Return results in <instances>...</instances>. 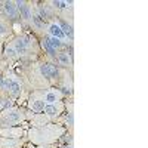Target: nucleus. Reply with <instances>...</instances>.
Masks as SVG:
<instances>
[{
    "mask_svg": "<svg viewBox=\"0 0 148 148\" xmlns=\"http://www.w3.org/2000/svg\"><path fill=\"white\" fill-rule=\"evenodd\" d=\"M42 47H43V51H45L49 56H51L52 59H55V56H56V53H58V52H56V51H53V49H52L51 46H49L45 40H42Z\"/></svg>",
    "mask_w": 148,
    "mask_h": 148,
    "instance_id": "nucleus-19",
    "label": "nucleus"
},
{
    "mask_svg": "<svg viewBox=\"0 0 148 148\" xmlns=\"http://www.w3.org/2000/svg\"><path fill=\"white\" fill-rule=\"evenodd\" d=\"M40 98L45 101V104H56L64 99V95L58 90V88H47L43 90H37Z\"/></svg>",
    "mask_w": 148,
    "mask_h": 148,
    "instance_id": "nucleus-4",
    "label": "nucleus"
},
{
    "mask_svg": "<svg viewBox=\"0 0 148 148\" xmlns=\"http://www.w3.org/2000/svg\"><path fill=\"white\" fill-rule=\"evenodd\" d=\"M52 6V9L55 12H59V15H61V12H64V15L61 16L62 19L68 18V12H70V15H71V12H73V2H61V0H53V2L49 3Z\"/></svg>",
    "mask_w": 148,
    "mask_h": 148,
    "instance_id": "nucleus-9",
    "label": "nucleus"
},
{
    "mask_svg": "<svg viewBox=\"0 0 148 148\" xmlns=\"http://www.w3.org/2000/svg\"><path fill=\"white\" fill-rule=\"evenodd\" d=\"M65 135V127L58 123H47L42 127H33L28 132V139L36 145H52Z\"/></svg>",
    "mask_w": 148,
    "mask_h": 148,
    "instance_id": "nucleus-1",
    "label": "nucleus"
},
{
    "mask_svg": "<svg viewBox=\"0 0 148 148\" xmlns=\"http://www.w3.org/2000/svg\"><path fill=\"white\" fill-rule=\"evenodd\" d=\"M3 53H5V58H8V59H16V58H19V55H18V52H16L15 46L12 45V42H10V43H6Z\"/></svg>",
    "mask_w": 148,
    "mask_h": 148,
    "instance_id": "nucleus-18",
    "label": "nucleus"
},
{
    "mask_svg": "<svg viewBox=\"0 0 148 148\" xmlns=\"http://www.w3.org/2000/svg\"><path fill=\"white\" fill-rule=\"evenodd\" d=\"M58 148H73V144H65V145H61Z\"/></svg>",
    "mask_w": 148,
    "mask_h": 148,
    "instance_id": "nucleus-23",
    "label": "nucleus"
},
{
    "mask_svg": "<svg viewBox=\"0 0 148 148\" xmlns=\"http://www.w3.org/2000/svg\"><path fill=\"white\" fill-rule=\"evenodd\" d=\"M28 110L30 111H33L34 114H37V113H43V110H45V101L40 98V95L37 93V90L28 98Z\"/></svg>",
    "mask_w": 148,
    "mask_h": 148,
    "instance_id": "nucleus-8",
    "label": "nucleus"
},
{
    "mask_svg": "<svg viewBox=\"0 0 148 148\" xmlns=\"http://www.w3.org/2000/svg\"><path fill=\"white\" fill-rule=\"evenodd\" d=\"M47 123H52V121L49 120L43 113H37L31 117V126L33 127H42V126L47 125Z\"/></svg>",
    "mask_w": 148,
    "mask_h": 148,
    "instance_id": "nucleus-15",
    "label": "nucleus"
},
{
    "mask_svg": "<svg viewBox=\"0 0 148 148\" xmlns=\"http://www.w3.org/2000/svg\"><path fill=\"white\" fill-rule=\"evenodd\" d=\"M22 145V141L19 139H9L0 136V148H19Z\"/></svg>",
    "mask_w": 148,
    "mask_h": 148,
    "instance_id": "nucleus-17",
    "label": "nucleus"
},
{
    "mask_svg": "<svg viewBox=\"0 0 148 148\" xmlns=\"http://www.w3.org/2000/svg\"><path fill=\"white\" fill-rule=\"evenodd\" d=\"M22 90H24V86H22L21 79H18L16 76H10V89H9L8 95L10 98H18V96H21Z\"/></svg>",
    "mask_w": 148,
    "mask_h": 148,
    "instance_id": "nucleus-13",
    "label": "nucleus"
},
{
    "mask_svg": "<svg viewBox=\"0 0 148 148\" xmlns=\"http://www.w3.org/2000/svg\"><path fill=\"white\" fill-rule=\"evenodd\" d=\"M55 21L58 22V25L61 27V30H62V31H64V34L67 36V39L73 40V36H74L73 22H68V19H62V18H56Z\"/></svg>",
    "mask_w": 148,
    "mask_h": 148,
    "instance_id": "nucleus-14",
    "label": "nucleus"
},
{
    "mask_svg": "<svg viewBox=\"0 0 148 148\" xmlns=\"http://www.w3.org/2000/svg\"><path fill=\"white\" fill-rule=\"evenodd\" d=\"M55 64H58V67L62 68H71L73 67V53H70L68 51H59L55 56Z\"/></svg>",
    "mask_w": 148,
    "mask_h": 148,
    "instance_id": "nucleus-10",
    "label": "nucleus"
},
{
    "mask_svg": "<svg viewBox=\"0 0 148 148\" xmlns=\"http://www.w3.org/2000/svg\"><path fill=\"white\" fill-rule=\"evenodd\" d=\"M9 34V27H8V24L5 21L0 19V39H3V37H6Z\"/></svg>",
    "mask_w": 148,
    "mask_h": 148,
    "instance_id": "nucleus-20",
    "label": "nucleus"
},
{
    "mask_svg": "<svg viewBox=\"0 0 148 148\" xmlns=\"http://www.w3.org/2000/svg\"><path fill=\"white\" fill-rule=\"evenodd\" d=\"M15 3H16V8H18V12H19V18L22 21L31 24L33 16H34V10H33L31 5L27 3V2H15Z\"/></svg>",
    "mask_w": 148,
    "mask_h": 148,
    "instance_id": "nucleus-7",
    "label": "nucleus"
},
{
    "mask_svg": "<svg viewBox=\"0 0 148 148\" xmlns=\"http://www.w3.org/2000/svg\"><path fill=\"white\" fill-rule=\"evenodd\" d=\"M2 80H3V76H0V89H2Z\"/></svg>",
    "mask_w": 148,
    "mask_h": 148,
    "instance_id": "nucleus-25",
    "label": "nucleus"
},
{
    "mask_svg": "<svg viewBox=\"0 0 148 148\" xmlns=\"http://www.w3.org/2000/svg\"><path fill=\"white\" fill-rule=\"evenodd\" d=\"M43 40L51 46L53 51H56V52H59V51H62V49L65 47V45L61 42V40H58V39H55V37H52V36H47V34H45V37H43Z\"/></svg>",
    "mask_w": 148,
    "mask_h": 148,
    "instance_id": "nucleus-16",
    "label": "nucleus"
},
{
    "mask_svg": "<svg viewBox=\"0 0 148 148\" xmlns=\"http://www.w3.org/2000/svg\"><path fill=\"white\" fill-rule=\"evenodd\" d=\"M2 9L5 10V15H6L10 21L19 19V12H18V8H16V3H15V2H12V0L2 2Z\"/></svg>",
    "mask_w": 148,
    "mask_h": 148,
    "instance_id": "nucleus-11",
    "label": "nucleus"
},
{
    "mask_svg": "<svg viewBox=\"0 0 148 148\" xmlns=\"http://www.w3.org/2000/svg\"><path fill=\"white\" fill-rule=\"evenodd\" d=\"M25 120H28V116L24 110L16 108V107L6 108L0 113V129L15 126V125H18V123L25 121Z\"/></svg>",
    "mask_w": 148,
    "mask_h": 148,
    "instance_id": "nucleus-2",
    "label": "nucleus"
},
{
    "mask_svg": "<svg viewBox=\"0 0 148 148\" xmlns=\"http://www.w3.org/2000/svg\"><path fill=\"white\" fill-rule=\"evenodd\" d=\"M24 135V129L18 126H9V127H2L0 129V136L9 138V139H21Z\"/></svg>",
    "mask_w": 148,
    "mask_h": 148,
    "instance_id": "nucleus-12",
    "label": "nucleus"
},
{
    "mask_svg": "<svg viewBox=\"0 0 148 148\" xmlns=\"http://www.w3.org/2000/svg\"><path fill=\"white\" fill-rule=\"evenodd\" d=\"M12 45L15 46V49H16V52H18L19 56L30 53L31 49H33V40H31V37L27 36V34L16 36L15 39L12 40Z\"/></svg>",
    "mask_w": 148,
    "mask_h": 148,
    "instance_id": "nucleus-3",
    "label": "nucleus"
},
{
    "mask_svg": "<svg viewBox=\"0 0 148 148\" xmlns=\"http://www.w3.org/2000/svg\"><path fill=\"white\" fill-rule=\"evenodd\" d=\"M64 108H65L64 101L56 102V104H46L45 105V110H43V114L53 123V121H56L59 119L61 114L64 113Z\"/></svg>",
    "mask_w": 148,
    "mask_h": 148,
    "instance_id": "nucleus-5",
    "label": "nucleus"
},
{
    "mask_svg": "<svg viewBox=\"0 0 148 148\" xmlns=\"http://www.w3.org/2000/svg\"><path fill=\"white\" fill-rule=\"evenodd\" d=\"M46 34L55 37V39H58V40H61L64 45H65V40H68L67 36L64 34L62 30H61V27L58 25L56 21H49V22L46 24Z\"/></svg>",
    "mask_w": 148,
    "mask_h": 148,
    "instance_id": "nucleus-6",
    "label": "nucleus"
},
{
    "mask_svg": "<svg viewBox=\"0 0 148 148\" xmlns=\"http://www.w3.org/2000/svg\"><path fill=\"white\" fill-rule=\"evenodd\" d=\"M0 8H2V2H0Z\"/></svg>",
    "mask_w": 148,
    "mask_h": 148,
    "instance_id": "nucleus-26",
    "label": "nucleus"
},
{
    "mask_svg": "<svg viewBox=\"0 0 148 148\" xmlns=\"http://www.w3.org/2000/svg\"><path fill=\"white\" fill-rule=\"evenodd\" d=\"M65 126L67 127H73V108L70 105V110L67 111V114H65Z\"/></svg>",
    "mask_w": 148,
    "mask_h": 148,
    "instance_id": "nucleus-21",
    "label": "nucleus"
},
{
    "mask_svg": "<svg viewBox=\"0 0 148 148\" xmlns=\"http://www.w3.org/2000/svg\"><path fill=\"white\" fill-rule=\"evenodd\" d=\"M9 89H10V77H9V76H3V80H2V90L8 93Z\"/></svg>",
    "mask_w": 148,
    "mask_h": 148,
    "instance_id": "nucleus-22",
    "label": "nucleus"
},
{
    "mask_svg": "<svg viewBox=\"0 0 148 148\" xmlns=\"http://www.w3.org/2000/svg\"><path fill=\"white\" fill-rule=\"evenodd\" d=\"M37 148H55L53 145H39Z\"/></svg>",
    "mask_w": 148,
    "mask_h": 148,
    "instance_id": "nucleus-24",
    "label": "nucleus"
}]
</instances>
